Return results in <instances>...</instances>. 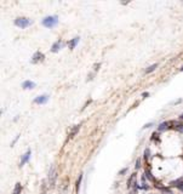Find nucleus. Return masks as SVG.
<instances>
[{
  "label": "nucleus",
  "mask_w": 183,
  "mask_h": 194,
  "mask_svg": "<svg viewBox=\"0 0 183 194\" xmlns=\"http://www.w3.org/2000/svg\"><path fill=\"white\" fill-rule=\"evenodd\" d=\"M41 24L45 26L46 28H52L58 24V16L55 15V16H46L45 18H43L41 21Z\"/></svg>",
  "instance_id": "f257e3e1"
},
{
  "label": "nucleus",
  "mask_w": 183,
  "mask_h": 194,
  "mask_svg": "<svg viewBox=\"0 0 183 194\" xmlns=\"http://www.w3.org/2000/svg\"><path fill=\"white\" fill-rule=\"evenodd\" d=\"M32 24H33V21L29 20V18H26V17H18L15 20V26L20 28H27Z\"/></svg>",
  "instance_id": "f03ea898"
},
{
  "label": "nucleus",
  "mask_w": 183,
  "mask_h": 194,
  "mask_svg": "<svg viewBox=\"0 0 183 194\" xmlns=\"http://www.w3.org/2000/svg\"><path fill=\"white\" fill-rule=\"evenodd\" d=\"M49 182H50V187H53L56 182V167L55 165H52L49 171Z\"/></svg>",
  "instance_id": "7ed1b4c3"
},
{
  "label": "nucleus",
  "mask_w": 183,
  "mask_h": 194,
  "mask_svg": "<svg viewBox=\"0 0 183 194\" xmlns=\"http://www.w3.org/2000/svg\"><path fill=\"white\" fill-rule=\"evenodd\" d=\"M45 60V56L40 52V51H36L35 54H34L33 56H32V60H30V62L32 63H39V62H43Z\"/></svg>",
  "instance_id": "20e7f679"
},
{
  "label": "nucleus",
  "mask_w": 183,
  "mask_h": 194,
  "mask_svg": "<svg viewBox=\"0 0 183 194\" xmlns=\"http://www.w3.org/2000/svg\"><path fill=\"white\" fill-rule=\"evenodd\" d=\"M64 45H66V43H64L63 40H57V41L53 43L52 46H51V52H58Z\"/></svg>",
  "instance_id": "39448f33"
},
{
  "label": "nucleus",
  "mask_w": 183,
  "mask_h": 194,
  "mask_svg": "<svg viewBox=\"0 0 183 194\" xmlns=\"http://www.w3.org/2000/svg\"><path fill=\"white\" fill-rule=\"evenodd\" d=\"M30 154H32V150L28 149L27 153H24V154L22 155V158H21V164H20V166L22 167L23 165H26L28 161H29V159H30Z\"/></svg>",
  "instance_id": "423d86ee"
},
{
  "label": "nucleus",
  "mask_w": 183,
  "mask_h": 194,
  "mask_svg": "<svg viewBox=\"0 0 183 194\" xmlns=\"http://www.w3.org/2000/svg\"><path fill=\"white\" fill-rule=\"evenodd\" d=\"M47 101H49V96L47 95H41V96H38L34 100V103H36V104H45Z\"/></svg>",
  "instance_id": "0eeeda50"
},
{
  "label": "nucleus",
  "mask_w": 183,
  "mask_h": 194,
  "mask_svg": "<svg viewBox=\"0 0 183 194\" xmlns=\"http://www.w3.org/2000/svg\"><path fill=\"white\" fill-rule=\"evenodd\" d=\"M79 41H80V38L79 37H75L74 39H72V40H69L68 43H67V45H68V47H69V50H73L77 45L79 44Z\"/></svg>",
  "instance_id": "6e6552de"
},
{
  "label": "nucleus",
  "mask_w": 183,
  "mask_h": 194,
  "mask_svg": "<svg viewBox=\"0 0 183 194\" xmlns=\"http://www.w3.org/2000/svg\"><path fill=\"white\" fill-rule=\"evenodd\" d=\"M169 125H171V121H164V122H161L160 125L158 126V131H159V132H164V131H166L167 129L170 128Z\"/></svg>",
  "instance_id": "1a4fd4ad"
},
{
  "label": "nucleus",
  "mask_w": 183,
  "mask_h": 194,
  "mask_svg": "<svg viewBox=\"0 0 183 194\" xmlns=\"http://www.w3.org/2000/svg\"><path fill=\"white\" fill-rule=\"evenodd\" d=\"M22 87L23 89H28V90H32L35 87V84L33 81H30V80H26V81H23L22 83Z\"/></svg>",
  "instance_id": "9d476101"
},
{
  "label": "nucleus",
  "mask_w": 183,
  "mask_h": 194,
  "mask_svg": "<svg viewBox=\"0 0 183 194\" xmlns=\"http://www.w3.org/2000/svg\"><path fill=\"white\" fill-rule=\"evenodd\" d=\"M171 125H173V128L176 129L177 131L183 133V124H179L178 121H175V120H172L171 121Z\"/></svg>",
  "instance_id": "9b49d317"
},
{
  "label": "nucleus",
  "mask_w": 183,
  "mask_h": 194,
  "mask_svg": "<svg viewBox=\"0 0 183 194\" xmlns=\"http://www.w3.org/2000/svg\"><path fill=\"white\" fill-rule=\"evenodd\" d=\"M81 180H83V173H80V175H79L78 180H77V182H75V192H77V194H79V190H80V184H81Z\"/></svg>",
  "instance_id": "f8f14e48"
},
{
  "label": "nucleus",
  "mask_w": 183,
  "mask_h": 194,
  "mask_svg": "<svg viewBox=\"0 0 183 194\" xmlns=\"http://www.w3.org/2000/svg\"><path fill=\"white\" fill-rule=\"evenodd\" d=\"M80 126H81V124H79V125H77L75 128L72 129V131H70V133H69V138H73V137L78 133V131L80 130Z\"/></svg>",
  "instance_id": "ddd939ff"
},
{
  "label": "nucleus",
  "mask_w": 183,
  "mask_h": 194,
  "mask_svg": "<svg viewBox=\"0 0 183 194\" xmlns=\"http://www.w3.org/2000/svg\"><path fill=\"white\" fill-rule=\"evenodd\" d=\"M21 192H22V186H21V183H16L12 194H21Z\"/></svg>",
  "instance_id": "4468645a"
},
{
  "label": "nucleus",
  "mask_w": 183,
  "mask_h": 194,
  "mask_svg": "<svg viewBox=\"0 0 183 194\" xmlns=\"http://www.w3.org/2000/svg\"><path fill=\"white\" fill-rule=\"evenodd\" d=\"M158 66H159L158 63H154V64H152V66H149V67H148V68H147V69H145V70H144V73H145V74H149L150 72L155 70V68H156V67H158Z\"/></svg>",
  "instance_id": "2eb2a0df"
},
{
  "label": "nucleus",
  "mask_w": 183,
  "mask_h": 194,
  "mask_svg": "<svg viewBox=\"0 0 183 194\" xmlns=\"http://www.w3.org/2000/svg\"><path fill=\"white\" fill-rule=\"evenodd\" d=\"M135 178H136V173H133L132 176H131V177L129 178V182H127V187L129 188H131V183H135Z\"/></svg>",
  "instance_id": "dca6fc26"
},
{
  "label": "nucleus",
  "mask_w": 183,
  "mask_h": 194,
  "mask_svg": "<svg viewBox=\"0 0 183 194\" xmlns=\"http://www.w3.org/2000/svg\"><path fill=\"white\" fill-rule=\"evenodd\" d=\"M159 189H161L162 192H165V193H167V194H172V190L171 189H169V188H165V187H158Z\"/></svg>",
  "instance_id": "f3484780"
},
{
  "label": "nucleus",
  "mask_w": 183,
  "mask_h": 194,
  "mask_svg": "<svg viewBox=\"0 0 183 194\" xmlns=\"http://www.w3.org/2000/svg\"><path fill=\"white\" fill-rule=\"evenodd\" d=\"M144 159H145V160L149 159V149H148V148L144 150Z\"/></svg>",
  "instance_id": "a211bd4d"
},
{
  "label": "nucleus",
  "mask_w": 183,
  "mask_h": 194,
  "mask_svg": "<svg viewBox=\"0 0 183 194\" xmlns=\"http://www.w3.org/2000/svg\"><path fill=\"white\" fill-rule=\"evenodd\" d=\"M139 167H141V158H138L136 160V170H138Z\"/></svg>",
  "instance_id": "6ab92c4d"
},
{
  "label": "nucleus",
  "mask_w": 183,
  "mask_h": 194,
  "mask_svg": "<svg viewBox=\"0 0 183 194\" xmlns=\"http://www.w3.org/2000/svg\"><path fill=\"white\" fill-rule=\"evenodd\" d=\"M145 175H147V177L149 178V180H153V176H152V175H150V172L148 171V170H147V171H145Z\"/></svg>",
  "instance_id": "aec40b11"
},
{
  "label": "nucleus",
  "mask_w": 183,
  "mask_h": 194,
  "mask_svg": "<svg viewBox=\"0 0 183 194\" xmlns=\"http://www.w3.org/2000/svg\"><path fill=\"white\" fill-rule=\"evenodd\" d=\"M126 171H127V167H125V169H122L121 171L119 172V175H125V173H126Z\"/></svg>",
  "instance_id": "412c9836"
},
{
  "label": "nucleus",
  "mask_w": 183,
  "mask_h": 194,
  "mask_svg": "<svg viewBox=\"0 0 183 194\" xmlns=\"http://www.w3.org/2000/svg\"><path fill=\"white\" fill-rule=\"evenodd\" d=\"M150 126H153V122H148V124H145L143 126V129H148V128H150Z\"/></svg>",
  "instance_id": "4be33fe9"
},
{
  "label": "nucleus",
  "mask_w": 183,
  "mask_h": 194,
  "mask_svg": "<svg viewBox=\"0 0 183 194\" xmlns=\"http://www.w3.org/2000/svg\"><path fill=\"white\" fill-rule=\"evenodd\" d=\"M176 187H177L179 190H182V192H183V183H179V184H177Z\"/></svg>",
  "instance_id": "5701e85b"
},
{
  "label": "nucleus",
  "mask_w": 183,
  "mask_h": 194,
  "mask_svg": "<svg viewBox=\"0 0 183 194\" xmlns=\"http://www.w3.org/2000/svg\"><path fill=\"white\" fill-rule=\"evenodd\" d=\"M18 138H20V136H16V138H15V139H13V141H12V143H11V146H13V144H15V143H16V142H17V141H18Z\"/></svg>",
  "instance_id": "b1692460"
},
{
  "label": "nucleus",
  "mask_w": 183,
  "mask_h": 194,
  "mask_svg": "<svg viewBox=\"0 0 183 194\" xmlns=\"http://www.w3.org/2000/svg\"><path fill=\"white\" fill-rule=\"evenodd\" d=\"M148 96H149V94H148V92H143V94H142V97H143V98H147Z\"/></svg>",
  "instance_id": "393cba45"
},
{
  "label": "nucleus",
  "mask_w": 183,
  "mask_h": 194,
  "mask_svg": "<svg viewBox=\"0 0 183 194\" xmlns=\"http://www.w3.org/2000/svg\"><path fill=\"white\" fill-rule=\"evenodd\" d=\"M181 102H182V100H177L175 103H176V104H178V103H181Z\"/></svg>",
  "instance_id": "a878e982"
},
{
  "label": "nucleus",
  "mask_w": 183,
  "mask_h": 194,
  "mask_svg": "<svg viewBox=\"0 0 183 194\" xmlns=\"http://www.w3.org/2000/svg\"><path fill=\"white\" fill-rule=\"evenodd\" d=\"M179 118H181V119H183V114H182V115H181V116H179Z\"/></svg>",
  "instance_id": "bb28decb"
},
{
  "label": "nucleus",
  "mask_w": 183,
  "mask_h": 194,
  "mask_svg": "<svg viewBox=\"0 0 183 194\" xmlns=\"http://www.w3.org/2000/svg\"><path fill=\"white\" fill-rule=\"evenodd\" d=\"M181 72H183V67H182V68H181Z\"/></svg>",
  "instance_id": "cd10ccee"
}]
</instances>
